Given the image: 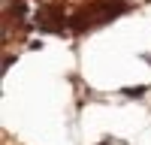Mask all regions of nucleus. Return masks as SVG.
<instances>
[{"instance_id":"f257e3e1","label":"nucleus","mask_w":151,"mask_h":145,"mask_svg":"<svg viewBox=\"0 0 151 145\" xmlns=\"http://www.w3.org/2000/svg\"><path fill=\"white\" fill-rule=\"evenodd\" d=\"M133 6L127 3V0H91L88 6H82L76 15L70 18V30L73 33H91L97 27H106V24H112L115 18L127 15Z\"/></svg>"},{"instance_id":"39448f33","label":"nucleus","mask_w":151,"mask_h":145,"mask_svg":"<svg viewBox=\"0 0 151 145\" xmlns=\"http://www.w3.org/2000/svg\"><path fill=\"white\" fill-rule=\"evenodd\" d=\"M97 145H112V139H103V142H97Z\"/></svg>"},{"instance_id":"20e7f679","label":"nucleus","mask_w":151,"mask_h":145,"mask_svg":"<svg viewBox=\"0 0 151 145\" xmlns=\"http://www.w3.org/2000/svg\"><path fill=\"white\" fill-rule=\"evenodd\" d=\"M12 64H15V57H12V55H6V57H3V72H6Z\"/></svg>"},{"instance_id":"7ed1b4c3","label":"nucleus","mask_w":151,"mask_h":145,"mask_svg":"<svg viewBox=\"0 0 151 145\" xmlns=\"http://www.w3.org/2000/svg\"><path fill=\"white\" fill-rule=\"evenodd\" d=\"M6 12H12V3H9V0H6ZM15 12H18V15H24V12H27L24 0H15Z\"/></svg>"},{"instance_id":"f03ea898","label":"nucleus","mask_w":151,"mask_h":145,"mask_svg":"<svg viewBox=\"0 0 151 145\" xmlns=\"http://www.w3.org/2000/svg\"><path fill=\"white\" fill-rule=\"evenodd\" d=\"M145 91H148L145 85H136V88H124L121 94L127 97V100H142V97H145Z\"/></svg>"}]
</instances>
